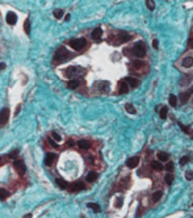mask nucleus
Here are the masks:
<instances>
[{
  "label": "nucleus",
  "mask_w": 193,
  "mask_h": 218,
  "mask_svg": "<svg viewBox=\"0 0 193 218\" xmlns=\"http://www.w3.org/2000/svg\"><path fill=\"white\" fill-rule=\"evenodd\" d=\"M22 218H32V214H30V213H29V214H25Z\"/></svg>",
  "instance_id": "c03bdc74"
},
{
  "label": "nucleus",
  "mask_w": 193,
  "mask_h": 218,
  "mask_svg": "<svg viewBox=\"0 0 193 218\" xmlns=\"http://www.w3.org/2000/svg\"><path fill=\"white\" fill-rule=\"evenodd\" d=\"M159 42H158V39H154V41H152V46H154V49H158V47H159Z\"/></svg>",
  "instance_id": "a19ab883"
},
{
  "label": "nucleus",
  "mask_w": 193,
  "mask_h": 218,
  "mask_svg": "<svg viewBox=\"0 0 193 218\" xmlns=\"http://www.w3.org/2000/svg\"><path fill=\"white\" fill-rule=\"evenodd\" d=\"M133 64H134V68H141L143 64H145V63H143L142 60H138L137 59V60H134V62H133Z\"/></svg>",
  "instance_id": "473e14b6"
},
{
  "label": "nucleus",
  "mask_w": 193,
  "mask_h": 218,
  "mask_svg": "<svg viewBox=\"0 0 193 218\" xmlns=\"http://www.w3.org/2000/svg\"><path fill=\"white\" fill-rule=\"evenodd\" d=\"M172 181H173V176H172L171 173H167V175H166V183L167 184H172Z\"/></svg>",
  "instance_id": "72a5a7b5"
},
{
  "label": "nucleus",
  "mask_w": 193,
  "mask_h": 218,
  "mask_svg": "<svg viewBox=\"0 0 193 218\" xmlns=\"http://www.w3.org/2000/svg\"><path fill=\"white\" fill-rule=\"evenodd\" d=\"M13 168L16 170V172L19 173V175H24V173L27 172V165H25V163L20 159L13 162Z\"/></svg>",
  "instance_id": "423d86ee"
},
{
  "label": "nucleus",
  "mask_w": 193,
  "mask_h": 218,
  "mask_svg": "<svg viewBox=\"0 0 193 218\" xmlns=\"http://www.w3.org/2000/svg\"><path fill=\"white\" fill-rule=\"evenodd\" d=\"M116 206H117V207H121V206H122V198H121V197H120V198L117 200V202H116Z\"/></svg>",
  "instance_id": "ea45409f"
},
{
  "label": "nucleus",
  "mask_w": 193,
  "mask_h": 218,
  "mask_svg": "<svg viewBox=\"0 0 193 218\" xmlns=\"http://www.w3.org/2000/svg\"><path fill=\"white\" fill-rule=\"evenodd\" d=\"M53 15H54V17H55V18L61 20V18L63 17V9H54Z\"/></svg>",
  "instance_id": "a878e982"
},
{
  "label": "nucleus",
  "mask_w": 193,
  "mask_h": 218,
  "mask_svg": "<svg viewBox=\"0 0 193 218\" xmlns=\"http://www.w3.org/2000/svg\"><path fill=\"white\" fill-rule=\"evenodd\" d=\"M146 5H147L148 9H154V8H155V4H154L152 1H146Z\"/></svg>",
  "instance_id": "e433bc0d"
},
{
  "label": "nucleus",
  "mask_w": 193,
  "mask_h": 218,
  "mask_svg": "<svg viewBox=\"0 0 193 218\" xmlns=\"http://www.w3.org/2000/svg\"><path fill=\"white\" fill-rule=\"evenodd\" d=\"M6 20H7V22H8L9 25H15V24H16V21H17L16 13H15V12H8V13H7Z\"/></svg>",
  "instance_id": "1a4fd4ad"
},
{
  "label": "nucleus",
  "mask_w": 193,
  "mask_h": 218,
  "mask_svg": "<svg viewBox=\"0 0 193 218\" xmlns=\"http://www.w3.org/2000/svg\"><path fill=\"white\" fill-rule=\"evenodd\" d=\"M192 139H193V135H192Z\"/></svg>",
  "instance_id": "de8ad7c7"
},
{
  "label": "nucleus",
  "mask_w": 193,
  "mask_h": 218,
  "mask_svg": "<svg viewBox=\"0 0 193 218\" xmlns=\"http://www.w3.org/2000/svg\"><path fill=\"white\" fill-rule=\"evenodd\" d=\"M190 47H193V39L190 41Z\"/></svg>",
  "instance_id": "49530a36"
},
{
  "label": "nucleus",
  "mask_w": 193,
  "mask_h": 218,
  "mask_svg": "<svg viewBox=\"0 0 193 218\" xmlns=\"http://www.w3.org/2000/svg\"><path fill=\"white\" fill-rule=\"evenodd\" d=\"M84 188H85V186H84V183H83V181H75V183L70 184L69 191L70 192H80V191H83Z\"/></svg>",
  "instance_id": "0eeeda50"
},
{
  "label": "nucleus",
  "mask_w": 193,
  "mask_h": 218,
  "mask_svg": "<svg viewBox=\"0 0 193 218\" xmlns=\"http://www.w3.org/2000/svg\"><path fill=\"white\" fill-rule=\"evenodd\" d=\"M49 142H50V144H51V146H54V147H55V149H58V144H57L54 141H51V139H49Z\"/></svg>",
  "instance_id": "79ce46f5"
},
{
  "label": "nucleus",
  "mask_w": 193,
  "mask_h": 218,
  "mask_svg": "<svg viewBox=\"0 0 193 218\" xmlns=\"http://www.w3.org/2000/svg\"><path fill=\"white\" fill-rule=\"evenodd\" d=\"M67 59H70L69 50H67L66 47H63V46L58 47L57 51H55V54H54L53 63H54V64H57V63H63V62H66Z\"/></svg>",
  "instance_id": "f257e3e1"
},
{
  "label": "nucleus",
  "mask_w": 193,
  "mask_h": 218,
  "mask_svg": "<svg viewBox=\"0 0 193 218\" xmlns=\"http://www.w3.org/2000/svg\"><path fill=\"white\" fill-rule=\"evenodd\" d=\"M138 163H139V158L138 156H133V158H130V159L126 160V165L129 168H135L138 165Z\"/></svg>",
  "instance_id": "9b49d317"
},
{
  "label": "nucleus",
  "mask_w": 193,
  "mask_h": 218,
  "mask_svg": "<svg viewBox=\"0 0 193 218\" xmlns=\"http://www.w3.org/2000/svg\"><path fill=\"white\" fill-rule=\"evenodd\" d=\"M183 67H185V68H189V67H192L193 66V58L192 57H185L184 59H183Z\"/></svg>",
  "instance_id": "ddd939ff"
},
{
  "label": "nucleus",
  "mask_w": 193,
  "mask_h": 218,
  "mask_svg": "<svg viewBox=\"0 0 193 218\" xmlns=\"http://www.w3.org/2000/svg\"><path fill=\"white\" fill-rule=\"evenodd\" d=\"M67 146H74V141H72V139H70V141L67 142Z\"/></svg>",
  "instance_id": "37998d69"
},
{
  "label": "nucleus",
  "mask_w": 193,
  "mask_h": 218,
  "mask_svg": "<svg viewBox=\"0 0 193 218\" xmlns=\"http://www.w3.org/2000/svg\"><path fill=\"white\" fill-rule=\"evenodd\" d=\"M85 180H87V181H90V183H92V181L97 180V173H96L95 171H91V172L87 175V177H85Z\"/></svg>",
  "instance_id": "6ab92c4d"
},
{
  "label": "nucleus",
  "mask_w": 193,
  "mask_h": 218,
  "mask_svg": "<svg viewBox=\"0 0 193 218\" xmlns=\"http://www.w3.org/2000/svg\"><path fill=\"white\" fill-rule=\"evenodd\" d=\"M118 91H120V93H127V92H129V86L122 80L121 83H120V89H118Z\"/></svg>",
  "instance_id": "a211bd4d"
},
{
  "label": "nucleus",
  "mask_w": 193,
  "mask_h": 218,
  "mask_svg": "<svg viewBox=\"0 0 193 218\" xmlns=\"http://www.w3.org/2000/svg\"><path fill=\"white\" fill-rule=\"evenodd\" d=\"M151 168H152L154 171H162V170H163V165H162L160 162L154 160V162H151Z\"/></svg>",
  "instance_id": "aec40b11"
},
{
  "label": "nucleus",
  "mask_w": 193,
  "mask_h": 218,
  "mask_svg": "<svg viewBox=\"0 0 193 218\" xmlns=\"http://www.w3.org/2000/svg\"><path fill=\"white\" fill-rule=\"evenodd\" d=\"M97 87H99V89L103 91V92H108L109 91V83H108V81H99Z\"/></svg>",
  "instance_id": "dca6fc26"
},
{
  "label": "nucleus",
  "mask_w": 193,
  "mask_h": 218,
  "mask_svg": "<svg viewBox=\"0 0 193 218\" xmlns=\"http://www.w3.org/2000/svg\"><path fill=\"white\" fill-rule=\"evenodd\" d=\"M51 137H53V138L55 139L57 142H61V141H62V137L59 135V134L57 133V131H51Z\"/></svg>",
  "instance_id": "2f4dec72"
},
{
  "label": "nucleus",
  "mask_w": 193,
  "mask_h": 218,
  "mask_svg": "<svg viewBox=\"0 0 193 218\" xmlns=\"http://www.w3.org/2000/svg\"><path fill=\"white\" fill-rule=\"evenodd\" d=\"M69 45L72 47L74 50H76V51H79V50H83L85 47V45H87V41H85L84 38H72L69 41Z\"/></svg>",
  "instance_id": "7ed1b4c3"
},
{
  "label": "nucleus",
  "mask_w": 193,
  "mask_h": 218,
  "mask_svg": "<svg viewBox=\"0 0 193 218\" xmlns=\"http://www.w3.org/2000/svg\"><path fill=\"white\" fill-rule=\"evenodd\" d=\"M91 36H92V39H95V41H100L101 36H103V29H101V28L93 29L92 33H91Z\"/></svg>",
  "instance_id": "9d476101"
},
{
  "label": "nucleus",
  "mask_w": 193,
  "mask_h": 218,
  "mask_svg": "<svg viewBox=\"0 0 193 218\" xmlns=\"http://www.w3.org/2000/svg\"><path fill=\"white\" fill-rule=\"evenodd\" d=\"M185 179H187V180H192L193 179V171H187V172H185Z\"/></svg>",
  "instance_id": "f704fd0d"
},
{
  "label": "nucleus",
  "mask_w": 193,
  "mask_h": 218,
  "mask_svg": "<svg viewBox=\"0 0 193 218\" xmlns=\"http://www.w3.org/2000/svg\"><path fill=\"white\" fill-rule=\"evenodd\" d=\"M188 162H189V158H188V156H183V158H181V160H180V164L184 165V164H187Z\"/></svg>",
  "instance_id": "c9c22d12"
},
{
  "label": "nucleus",
  "mask_w": 193,
  "mask_h": 218,
  "mask_svg": "<svg viewBox=\"0 0 193 218\" xmlns=\"http://www.w3.org/2000/svg\"><path fill=\"white\" fill-rule=\"evenodd\" d=\"M168 101H169V104H171V107H176L177 99H176V96H175V95H171V96H169Z\"/></svg>",
  "instance_id": "7c9ffc66"
},
{
  "label": "nucleus",
  "mask_w": 193,
  "mask_h": 218,
  "mask_svg": "<svg viewBox=\"0 0 193 218\" xmlns=\"http://www.w3.org/2000/svg\"><path fill=\"white\" fill-rule=\"evenodd\" d=\"M24 30H25V33H27V34L30 33V20H29V18H27L25 22H24Z\"/></svg>",
  "instance_id": "cd10ccee"
},
{
  "label": "nucleus",
  "mask_w": 193,
  "mask_h": 218,
  "mask_svg": "<svg viewBox=\"0 0 193 218\" xmlns=\"http://www.w3.org/2000/svg\"><path fill=\"white\" fill-rule=\"evenodd\" d=\"M124 81L127 84V86L133 87V88H134V87H137L138 84H139V81H138L137 79H134V78H125V79H124Z\"/></svg>",
  "instance_id": "f8f14e48"
},
{
  "label": "nucleus",
  "mask_w": 193,
  "mask_h": 218,
  "mask_svg": "<svg viewBox=\"0 0 193 218\" xmlns=\"http://www.w3.org/2000/svg\"><path fill=\"white\" fill-rule=\"evenodd\" d=\"M168 154L167 152H163V151H159L158 152V159L160 160V162H167L168 160Z\"/></svg>",
  "instance_id": "412c9836"
},
{
  "label": "nucleus",
  "mask_w": 193,
  "mask_h": 218,
  "mask_svg": "<svg viewBox=\"0 0 193 218\" xmlns=\"http://www.w3.org/2000/svg\"><path fill=\"white\" fill-rule=\"evenodd\" d=\"M78 146H79V149H82V150H88L91 147V143L88 141H85V139H82V141L78 142Z\"/></svg>",
  "instance_id": "f3484780"
},
{
  "label": "nucleus",
  "mask_w": 193,
  "mask_h": 218,
  "mask_svg": "<svg viewBox=\"0 0 193 218\" xmlns=\"http://www.w3.org/2000/svg\"><path fill=\"white\" fill-rule=\"evenodd\" d=\"M79 86H80V81L78 80V79H72V80H70L69 83H67V87H69L70 89H76Z\"/></svg>",
  "instance_id": "2eb2a0df"
},
{
  "label": "nucleus",
  "mask_w": 193,
  "mask_h": 218,
  "mask_svg": "<svg viewBox=\"0 0 193 218\" xmlns=\"http://www.w3.org/2000/svg\"><path fill=\"white\" fill-rule=\"evenodd\" d=\"M0 68H1V70H4V68H6V64H4V63H0Z\"/></svg>",
  "instance_id": "a18cd8bd"
},
{
  "label": "nucleus",
  "mask_w": 193,
  "mask_h": 218,
  "mask_svg": "<svg viewBox=\"0 0 193 218\" xmlns=\"http://www.w3.org/2000/svg\"><path fill=\"white\" fill-rule=\"evenodd\" d=\"M166 168H167V171H168V172H172V171H173V164H172V163H168Z\"/></svg>",
  "instance_id": "4c0bfd02"
},
{
  "label": "nucleus",
  "mask_w": 193,
  "mask_h": 218,
  "mask_svg": "<svg viewBox=\"0 0 193 218\" xmlns=\"http://www.w3.org/2000/svg\"><path fill=\"white\" fill-rule=\"evenodd\" d=\"M133 54L138 58H142L146 55V47H145V43L143 42H137L133 47Z\"/></svg>",
  "instance_id": "20e7f679"
},
{
  "label": "nucleus",
  "mask_w": 193,
  "mask_h": 218,
  "mask_svg": "<svg viewBox=\"0 0 193 218\" xmlns=\"http://www.w3.org/2000/svg\"><path fill=\"white\" fill-rule=\"evenodd\" d=\"M167 113H168V108H167V107H162L160 112H159V116H160L162 120H164V118L167 117Z\"/></svg>",
  "instance_id": "bb28decb"
},
{
  "label": "nucleus",
  "mask_w": 193,
  "mask_h": 218,
  "mask_svg": "<svg viewBox=\"0 0 193 218\" xmlns=\"http://www.w3.org/2000/svg\"><path fill=\"white\" fill-rule=\"evenodd\" d=\"M57 154H53V152H49L48 155L45 156V165H48V167H51V165L55 163L57 160Z\"/></svg>",
  "instance_id": "6e6552de"
},
{
  "label": "nucleus",
  "mask_w": 193,
  "mask_h": 218,
  "mask_svg": "<svg viewBox=\"0 0 193 218\" xmlns=\"http://www.w3.org/2000/svg\"><path fill=\"white\" fill-rule=\"evenodd\" d=\"M9 196V192L4 188H0V200H6Z\"/></svg>",
  "instance_id": "393cba45"
},
{
  "label": "nucleus",
  "mask_w": 193,
  "mask_h": 218,
  "mask_svg": "<svg viewBox=\"0 0 193 218\" xmlns=\"http://www.w3.org/2000/svg\"><path fill=\"white\" fill-rule=\"evenodd\" d=\"M125 109H126V112H127V113H130V114H135V113H137L135 108L133 107L131 104H126V105H125Z\"/></svg>",
  "instance_id": "b1692460"
},
{
  "label": "nucleus",
  "mask_w": 193,
  "mask_h": 218,
  "mask_svg": "<svg viewBox=\"0 0 193 218\" xmlns=\"http://www.w3.org/2000/svg\"><path fill=\"white\" fill-rule=\"evenodd\" d=\"M192 92H193V88L192 89H188L187 92H185L184 95H183V99H181V102H187V100H188V97L192 95Z\"/></svg>",
  "instance_id": "c85d7f7f"
},
{
  "label": "nucleus",
  "mask_w": 193,
  "mask_h": 218,
  "mask_svg": "<svg viewBox=\"0 0 193 218\" xmlns=\"http://www.w3.org/2000/svg\"><path fill=\"white\" fill-rule=\"evenodd\" d=\"M17 154H19V149H17V150H15L13 152H11V155H9V156H11V158H13V159H15V158L17 156Z\"/></svg>",
  "instance_id": "58836bf2"
},
{
  "label": "nucleus",
  "mask_w": 193,
  "mask_h": 218,
  "mask_svg": "<svg viewBox=\"0 0 193 218\" xmlns=\"http://www.w3.org/2000/svg\"><path fill=\"white\" fill-rule=\"evenodd\" d=\"M9 120V108H3L0 110V129L6 126V123Z\"/></svg>",
  "instance_id": "39448f33"
},
{
  "label": "nucleus",
  "mask_w": 193,
  "mask_h": 218,
  "mask_svg": "<svg viewBox=\"0 0 193 218\" xmlns=\"http://www.w3.org/2000/svg\"><path fill=\"white\" fill-rule=\"evenodd\" d=\"M87 206L90 207V209H93V210H95L96 213H100V210H101L100 205L95 204V202H88V204H87Z\"/></svg>",
  "instance_id": "4be33fe9"
},
{
  "label": "nucleus",
  "mask_w": 193,
  "mask_h": 218,
  "mask_svg": "<svg viewBox=\"0 0 193 218\" xmlns=\"http://www.w3.org/2000/svg\"><path fill=\"white\" fill-rule=\"evenodd\" d=\"M129 39H130L129 33H120V36H118V41L120 42H127Z\"/></svg>",
  "instance_id": "5701e85b"
},
{
  "label": "nucleus",
  "mask_w": 193,
  "mask_h": 218,
  "mask_svg": "<svg viewBox=\"0 0 193 218\" xmlns=\"http://www.w3.org/2000/svg\"><path fill=\"white\" fill-rule=\"evenodd\" d=\"M160 197H162V192L160 191H156L155 193H152V196H151V198H152V201H159L160 200Z\"/></svg>",
  "instance_id": "c756f323"
},
{
  "label": "nucleus",
  "mask_w": 193,
  "mask_h": 218,
  "mask_svg": "<svg viewBox=\"0 0 193 218\" xmlns=\"http://www.w3.org/2000/svg\"><path fill=\"white\" fill-rule=\"evenodd\" d=\"M55 181H57V184H58V186H61L62 189H69L70 184L67 183L66 180H63V179H62V177H58V179H55Z\"/></svg>",
  "instance_id": "4468645a"
},
{
  "label": "nucleus",
  "mask_w": 193,
  "mask_h": 218,
  "mask_svg": "<svg viewBox=\"0 0 193 218\" xmlns=\"http://www.w3.org/2000/svg\"><path fill=\"white\" fill-rule=\"evenodd\" d=\"M83 72H84V68L79 67V66H71V67H67L66 70H64V75H66L67 78H70L71 80L74 78H76V76H80Z\"/></svg>",
  "instance_id": "f03ea898"
}]
</instances>
